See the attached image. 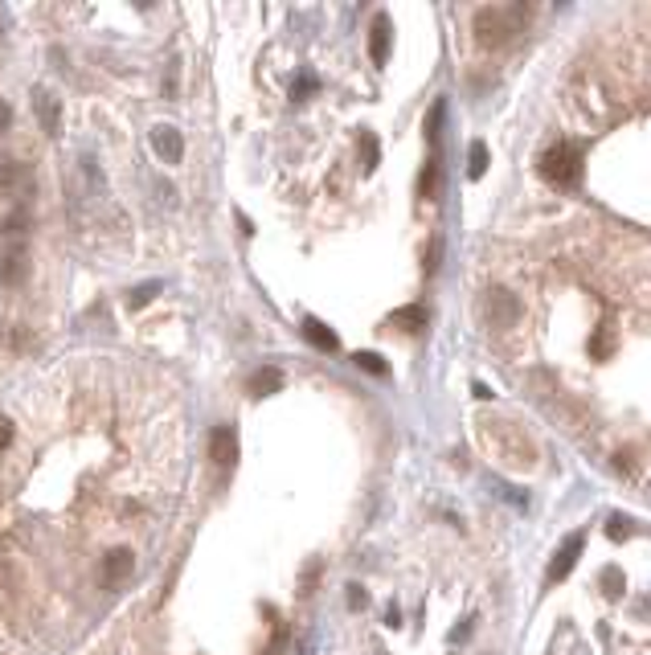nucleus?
Wrapping results in <instances>:
<instances>
[{"instance_id":"4468645a","label":"nucleus","mask_w":651,"mask_h":655,"mask_svg":"<svg viewBox=\"0 0 651 655\" xmlns=\"http://www.w3.org/2000/svg\"><path fill=\"white\" fill-rule=\"evenodd\" d=\"M389 324L406 328V332H418V328H426V307H418V303H414V307H402V311L389 316Z\"/></svg>"},{"instance_id":"dca6fc26","label":"nucleus","mask_w":651,"mask_h":655,"mask_svg":"<svg viewBox=\"0 0 651 655\" xmlns=\"http://www.w3.org/2000/svg\"><path fill=\"white\" fill-rule=\"evenodd\" d=\"M471 176H484L487 172V147L484 144H471V164H467Z\"/></svg>"},{"instance_id":"7ed1b4c3","label":"nucleus","mask_w":651,"mask_h":655,"mask_svg":"<svg viewBox=\"0 0 651 655\" xmlns=\"http://www.w3.org/2000/svg\"><path fill=\"white\" fill-rule=\"evenodd\" d=\"M516 21H520V8H484L476 16V33L484 45H500L516 33Z\"/></svg>"},{"instance_id":"6ab92c4d","label":"nucleus","mask_w":651,"mask_h":655,"mask_svg":"<svg viewBox=\"0 0 651 655\" xmlns=\"http://www.w3.org/2000/svg\"><path fill=\"white\" fill-rule=\"evenodd\" d=\"M365 602H369V594H365L361 586H348V606H353V610H361Z\"/></svg>"},{"instance_id":"f3484780","label":"nucleus","mask_w":651,"mask_h":655,"mask_svg":"<svg viewBox=\"0 0 651 655\" xmlns=\"http://www.w3.org/2000/svg\"><path fill=\"white\" fill-rule=\"evenodd\" d=\"M361 152H365V172H373V168H377V139L365 136L361 139Z\"/></svg>"},{"instance_id":"f257e3e1","label":"nucleus","mask_w":651,"mask_h":655,"mask_svg":"<svg viewBox=\"0 0 651 655\" xmlns=\"http://www.w3.org/2000/svg\"><path fill=\"white\" fill-rule=\"evenodd\" d=\"M25 226L29 213H13L5 226H0V283L17 287L29 270V242H25Z\"/></svg>"},{"instance_id":"f03ea898","label":"nucleus","mask_w":651,"mask_h":655,"mask_svg":"<svg viewBox=\"0 0 651 655\" xmlns=\"http://www.w3.org/2000/svg\"><path fill=\"white\" fill-rule=\"evenodd\" d=\"M541 176L557 188H569L582 180V152L574 144H553L541 156Z\"/></svg>"},{"instance_id":"9d476101","label":"nucleus","mask_w":651,"mask_h":655,"mask_svg":"<svg viewBox=\"0 0 651 655\" xmlns=\"http://www.w3.org/2000/svg\"><path fill=\"white\" fill-rule=\"evenodd\" d=\"M304 336H307V344H315L320 352H336V348H340L336 332H332L328 324H320L315 316H307V319H304Z\"/></svg>"},{"instance_id":"1a4fd4ad","label":"nucleus","mask_w":651,"mask_h":655,"mask_svg":"<svg viewBox=\"0 0 651 655\" xmlns=\"http://www.w3.org/2000/svg\"><path fill=\"white\" fill-rule=\"evenodd\" d=\"M132 569H135L132 553H127V549H115V553H107V561H103V581L115 590V586H124Z\"/></svg>"},{"instance_id":"39448f33","label":"nucleus","mask_w":651,"mask_h":655,"mask_svg":"<svg viewBox=\"0 0 651 655\" xmlns=\"http://www.w3.org/2000/svg\"><path fill=\"white\" fill-rule=\"evenodd\" d=\"M209 455H214L217 467H230L238 458V434H234V426H217L209 434Z\"/></svg>"},{"instance_id":"0eeeda50","label":"nucleus","mask_w":651,"mask_h":655,"mask_svg":"<svg viewBox=\"0 0 651 655\" xmlns=\"http://www.w3.org/2000/svg\"><path fill=\"white\" fill-rule=\"evenodd\" d=\"M0 188H5L9 196H25L29 188H34V172H29L25 164L9 160L5 168H0Z\"/></svg>"},{"instance_id":"b1692460","label":"nucleus","mask_w":651,"mask_h":655,"mask_svg":"<svg viewBox=\"0 0 651 655\" xmlns=\"http://www.w3.org/2000/svg\"><path fill=\"white\" fill-rule=\"evenodd\" d=\"M476 398H479V401H487V398H492V389H487L484 381H476Z\"/></svg>"},{"instance_id":"ddd939ff","label":"nucleus","mask_w":651,"mask_h":655,"mask_svg":"<svg viewBox=\"0 0 651 655\" xmlns=\"http://www.w3.org/2000/svg\"><path fill=\"white\" fill-rule=\"evenodd\" d=\"M438 176H443V164H438V156H430L426 168H422V176H418V196L422 201H435L438 196Z\"/></svg>"},{"instance_id":"f8f14e48","label":"nucleus","mask_w":651,"mask_h":655,"mask_svg":"<svg viewBox=\"0 0 651 655\" xmlns=\"http://www.w3.org/2000/svg\"><path fill=\"white\" fill-rule=\"evenodd\" d=\"M386 62H389V16L377 13V21H373V66Z\"/></svg>"},{"instance_id":"9b49d317","label":"nucleus","mask_w":651,"mask_h":655,"mask_svg":"<svg viewBox=\"0 0 651 655\" xmlns=\"http://www.w3.org/2000/svg\"><path fill=\"white\" fill-rule=\"evenodd\" d=\"M279 385H283V368H275V365L258 368V373L250 377V393H255V398H266V393H279Z\"/></svg>"},{"instance_id":"412c9836","label":"nucleus","mask_w":651,"mask_h":655,"mask_svg":"<svg viewBox=\"0 0 651 655\" xmlns=\"http://www.w3.org/2000/svg\"><path fill=\"white\" fill-rule=\"evenodd\" d=\"M9 442H13V426H9V422H5V418H0V450L9 447Z\"/></svg>"},{"instance_id":"20e7f679","label":"nucleus","mask_w":651,"mask_h":655,"mask_svg":"<svg viewBox=\"0 0 651 655\" xmlns=\"http://www.w3.org/2000/svg\"><path fill=\"white\" fill-rule=\"evenodd\" d=\"M582 545H586L582 532H569V537L561 540V549L553 553V561H549V573H545V586H557V581L569 578V569H574L577 557H582Z\"/></svg>"},{"instance_id":"2eb2a0df","label":"nucleus","mask_w":651,"mask_h":655,"mask_svg":"<svg viewBox=\"0 0 651 655\" xmlns=\"http://www.w3.org/2000/svg\"><path fill=\"white\" fill-rule=\"evenodd\" d=\"M353 360H356V368H369L373 377H389V365L377 357V352H356Z\"/></svg>"},{"instance_id":"5701e85b","label":"nucleus","mask_w":651,"mask_h":655,"mask_svg":"<svg viewBox=\"0 0 651 655\" xmlns=\"http://www.w3.org/2000/svg\"><path fill=\"white\" fill-rule=\"evenodd\" d=\"M9 123H13V111H9V103H0V131L9 127Z\"/></svg>"},{"instance_id":"4be33fe9","label":"nucleus","mask_w":651,"mask_h":655,"mask_svg":"<svg viewBox=\"0 0 651 655\" xmlns=\"http://www.w3.org/2000/svg\"><path fill=\"white\" fill-rule=\"evenodd\" d=\"M312 90H315V78H304V82H295V98H299V95H312Z\"/></svg>"},{"instance_id":"a211bd4d","label":"nucleus","mask_w":651,"mask_h":655,"mask_svg":"<svg viewBox=\"0 0 651 655\" xmlns=\"http://www.w3.org/2000/svg\"><path fill=\"white\" fill-rule=\"evenodd\" d=\"M602 586H606V594H610V598L623 594V578H618V569H606V573H602Z\"/></svg>"},{"instance_id":"6e6552de","label":"nucleus","mask_w":651,"mask_h":655,"mask_svg":"<svg viewBox=\"0 0 651 655\" xmlns=\"http://www.w3.org/2000/svg\"><path fill=\"white\" fill-rule=\"evenodd\" d=\"M34 106H37V119H42V127L50 131V136H58V131H62V106H58V98H54L45 86H37V90H34Z\"/></svg>"},{"instance_id":"423d86ee","label":"nucleus","mask_w":651,"mask_h":655,"mask_svg":"<svg viewBox=\"0 0 651 655\" xmlns=\"http://www.w3.org/2000/svg\"><path fill=\"white\" fill-rule=\"evenodd\" d=\"M152 147H156L160 160H168V164H181V156H185V139H181V131L168 127V123H160V127L152 131Z\"/></svg>"},{"instance_id":"aec40b11","label":"nucleus","mask_w":651,"mask_h":655,"mask_svg":"<svg viewBox=\"0 0 651 655\" xmlns=\"http://www.w3.org/2000/svg\"><path fill=\"white\" fill-rule=\"evenodd\" d=\"M152 295H156V283H148V287H140V291L132 295V307H144V303L152 299Z\"/></svg>"}]
</instances>
